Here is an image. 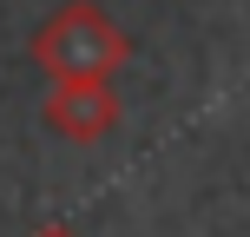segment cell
Wrapping results in <instances>:
<instances>
[{
  "label": "cell",
  "mask_w": 250,
  "mask_h": 237,
  "mask_svg": "<svg viewBox=\"0 0 250 237\" xmlns=\"http://www.w3.org/2000/svg\"><path fill=\"white\" fill-rule=\"evenodd\" d=\"M26 60L46 79H112L132 60V40L99 0H66L40 20V33L26 40Z\"/></svg>",
  "instance_id": "cell-1"
},
{
  "label": "cell",
  "mask_w": 250,
  "mask_h": 237,
  "mask_svg": "<svg viewBox=\"0 0 250 237\" xmlns=\"http://www.w3.org/2000/svg\"><path fill=\"white\" fill-rule=\"evenodd\" d=\"M46 125L66 138V145H99L105 132L119 125V92H112V79H53V92H46Z\"/></svg>",
  "instance_id": "cell-2"
},
{
  "label": "cell",
  "mask_w": 250,
  "mask_h": 237,
  "mask_svg": "<svg viewBox=\"0 0 250 237\" xmlns=\"http://www.w3.org/2000/svg\"><path fill=\"white\" fill-rule=\"evenodd\" d=\"M33 237H79L73 224H46V231H33Z\"/></svg>",
  "instance_id": "cell-3"
}]
</instances>
